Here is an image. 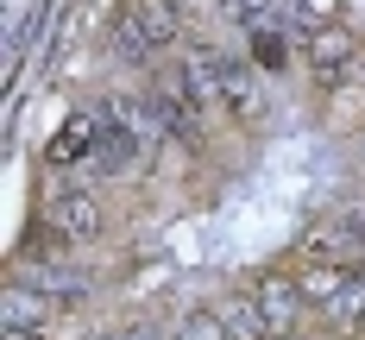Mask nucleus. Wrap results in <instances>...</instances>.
Returning <instances> with one entry per match:
<instances>
[{
    "label": "nucleus",
    "mask_w": 365,
    "mask_h": 340,
    "mask_svg": "<svg viewBox=\"0 0 365 340\" xmlns=\"http://www.w3.org/2000/svg\"><path fill=\"white\" fill-rule=\"evenodd\" d=\"M227 6H233V13H240V19H258V13H264V6H271V0H227Z\"/></svg>",
    "instance_id": "13"
},
{
    "label": "nucleus",
    "mask_w": 365,
    "mask_h": 340,
    "mask_svg": "<svg viewBox=\"0 0 365 340\" xmlns=\"http://www.w3.org/2000/svg\"><path fill=\"white\" fill-rule=\"evenodd\" d=\"M6 340H51V328H6Z\"/></svg>",
    "instance_id": "14"
},
{
    "label": "nucleus",
    "mask_w": 365,
    "mask_h": 340,
    "mask_svg": "<svg viewBox=\"0 0 365 340\" xmlns=\"http://www.w3.org/2000/svg\"><path fill=\"white\" fill-rule=\"evenodd\" d=\"M101 126H108V108H76L70 120H63V133L44 145V164H51V170H70V164H82V158H95Z\"/></svg>",
    "instance_id": "7"
},
{
    "label": "nucleus",
    "mask_w": 365,
    "mask_h": 340,
    "mask_svg": "<svg viewBox=\"0 0 365 340\" xmlns=\"http://www.w3.org/2000/svg\"><path fill=\"white\" fill-rule=\"evenodd\" d=\"M182 88L202 101L208 113H227V120H240V126H264V88H258V70L246 57H227L215 44H195L189 57H182Z\"/></svg>",
    "instance_id": "1"
},
{
    "label": "nucleus",
    "mask_w": 365,
    "mask_h": 340,
    "mask_svg": "<svg viewBox=\"0 0 365 340\" xmlns=\"http://www.w3.org/2000/svg\"><path fill=\"white\" fill-rule=\"evenodd\" d=\"M215 309H220V321H227V334H233V340H277V328H271V315L258 309L252 290H240V297L215 302Z\"/></svg>",
    "instance_id": "8"
},
{
    "label": "nucleus",
    "mask_w": 365,
    "mask_h": 340,
    "mask_svg": "<svg viewBox=\"0 0 365 340\" xmlns=\"http://www.w3.org/2000/svg\"><path fill=\"white\" fill-rule=\"evenodd\" d=\"M290 57H284V38L277 32H258V70H284Z\"/></svg>",
    "instance_id": "12"
},
{
    "label": "nucleus",
    "mask_w": 365,
    "mask_h": 340,
    "mask_svg": "<svg viewBox=\"0 0 365 340\" xmlns=\"http://www.w3.org/2000/svg\"><path fill=\"white\" fill-rule=\"evenodd\" d=\"M57 302L32 290V284H6V328H51Z\"/></svg>",
    "instance_id": "9"
},
{
    "label": "nucleus",
    "mask_w": 365,
    "mask_h": 340,
    "mask_svg": "<svg viewBox=\"0 0 365 340\" xmlns=\"http://www.w3.org/2000/svg\"><path fill=\"white\" fill-rule=\"evenodd\" d=\"M296 264H346V271H365V221H346V215H328V221H309L290 246Z\"/></svg>",
    "instance_id": "4"
},
{
    "label": "nucleus",
    "mask_w": 365,
    "mask_h": 340,
    "mask_svg": "<svg viewBox=\"0 0 365 340\" xmlns=\"http://www.w3.org/2000/svg\"><path fill=\"white\" fill-rule=\"evenodd\" d=\"M296 51H302V70L315 76V88H340V82L359 76V51H353V38L340 26H302Z\"/></svg>",
    "instance_id": "5"
},
{
    "label": "nucleus",
    "mask_w": 365,
    "mask_h": 340,
    "mask_svg": "<svg viewBox=\"0 0 365 340\" xmlns=\"http://www.w3.org/2000/svg\"><path fill=\"white\" fill-rule=\"evenodd\" d=\"M328 315L346 328V334H365V271H353V277L340 284V297L328 302Z\"/></svg>",
    "instance_id": "10"
},
{
    "label": "nucleus",
    "mask_w": 365,
    "mask_h": 340,
    "mask_svg": "<svg viewBox=\"0 0 365 340\" xmlns=\"http://www.w3.org/2000/svg\"><path fill=\"white\" fill-rule=\"evenodd\" d=\"M101 195L95 183H57L38 195V233L51 239V246H88L95 233H101Z\"/></svg>",
    "instance_id": "2"
},
{
    "label": "nucleus",
    "mask_w": 365,
    "mask_h": 340,
    "mask_svg": "<svg viewBox=\"0 0 365 340\" xmlns=\"http://www.w3.org/2000/svg\"><path fill=\"white\" fill-rule=\"evenodd\" d=\"M177 38H182V13L170 0H120V6H113V44H120L133 63L170 51Z\"/></svg>",
    "instance_id": "3"
},
{
    "label": "nucleus",
    "mask_w": 365,
    "mask_h": 340,
    "mask_svg": "<svg viewBox=\"0 0 365 340\" xmlns=\"http://www.w3.org/2000/svg\"><path fill=\"white\" fill-rule=\"evenodd\" d=\"M359 88H365V57H359Z\"/></svg>",
    "instance_id": "15"
},
{
    "label": "nucleus",
    "mask_w": 365,
    "mask_h": 340,
    "mask_svg": "<svg viewBox=\"0 0 365 340\" xmlns=\"http://www.w3.org/2000/svg\"><path fill=\"white\" fill-rule=\"evenodd\" d=\"M170 340H233V334H227L220 309H182L170 321Z\"/></svg>",
    "instance_id": "11"
},
{
    "label": "nucleus",
    "mask_w": 365,
    "mask_h": 340,
    "mask_svg": "<svg viewBox=\"0 0 365 340\" xmlns=\"http://www.w3.org/2000/svg\"><path fill=\"white\" fill-rule=\"evenodd\" d=\"M246 290L258 297V309L271 315V328H277V334H290L296 321H302V309H309L302 284H296V271H258Z\"/></svg>",
    "instance_id": "6"
}]
</instances>
